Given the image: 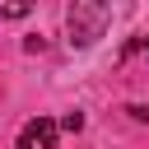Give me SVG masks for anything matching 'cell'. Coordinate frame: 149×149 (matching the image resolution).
I'll use <instances>...</instances> for the list:
<instances>
[{
	"label": "cell",
	"instance_id": "1",
	"mask_svg": "<svg viewBox=\"0 0 149 149\" xmlns=\"http://www.w3.org/2000/svg\"><path fill=\"white\" fill-rule=\"evenodd\" d=\"M65 23H70V47H88L93 37H102V23H107V5H88V0H74L65 9Z\"/></svg>",
	"mask_w": 149,
	"mask_h": 149
},
{
	"label": "cell",
	"instance_id": "2",
	"mask_svg": "<svg viewBox=\"0 0 149 149\" xmlns=\"http://www.w3.org/2000/svg\"><path fill=\"white\" fill-rule=\"evenodd\" d=\"M56 135H61V126H56L51 116H33V121L19 130V144H14V149H56Z\"/></svg>",
	"mask_w": 149,
	"mask_h": 149
},
{
	"label": "cell",
	"instance_id": "3",
	"mask_svg": "<svg viewBox=\"0 0 149 149\" xmlns=\"http://www.w3.org/2000/svg\"><path fill=\"white\" fill-rule=\"evenodd\" d=\"M33 5H23V0H0V19H23Z\"/></svg>",
	"mask_w": 149,
	"mask_h": 149
},
{
	"label": "cell",
	"instance_id": "4",
	"mask_svg": "<svg viewBox=\"0 0 149 149\" xmlns=\"http://www.w3.org/2000/svg\"><path fill=\"white\" fill-rule=\"evenodd\" d=\"M61 130H84V112H70V116L61 121Z\"/></svg>",
	"mask_w": 149,
	"mask_h": 149
},
{
	"label": "cell",
	"instance_id": "5",
	"mask_svg": "<svg viewBox=\"0 0 149 149\" xmlns=\"http://www.w3.org/2000/svg\"><path fill=\"white\" fill-rule=\"evenodd\" d=\"M144 56H149V37H144Z\"/></svg>",
	"mask_w": 149,
	"mask_h": 149
}]
</instances>
